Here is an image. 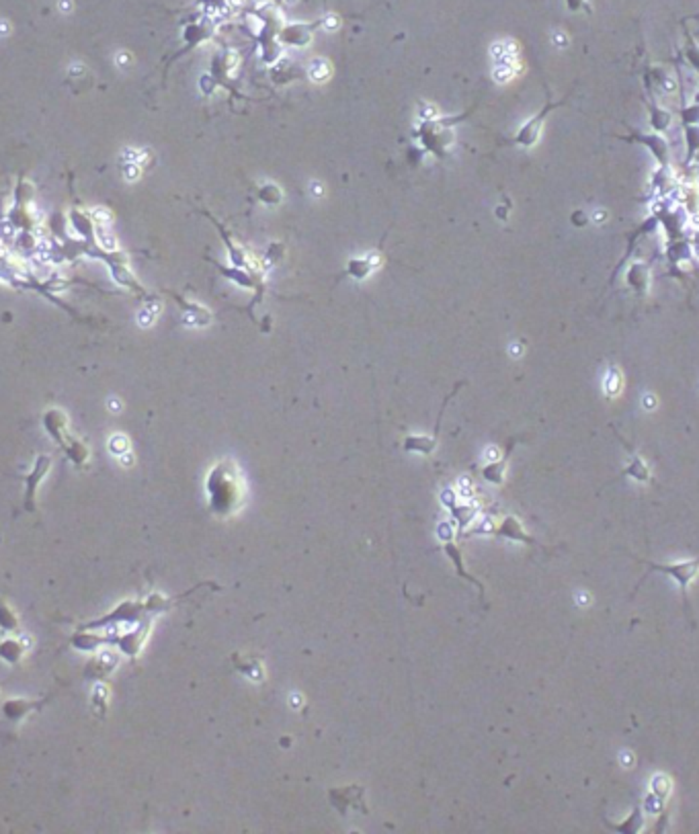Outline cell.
Returning <instances> with one entry per match:
<instances>
[{
    "label": "cell",
    "mask_w": 699,
    "mask_h": 834,
    "mask_svg": "<svg viewBox=\"0 0 699 834\" xmlns=\"http://www.w3.org/2000/svg\"><path fill=\"white\" fill-rule=\"evenodd\" d=\"M466 115L460 117H433V119H423L417 125L415 138L419 140L421 148L425 152H431L435 156H445V152L450 150L452 142H454V125L460 123L462 119H466Z\"/></svg>",
    "instance_id": "6da1fadb"
},
{
    "label": "cell",
    "mask_w": 699,
    "mask_h": 834,
    "mask_svg": "<svg viewBox=\"0 0 699 834\" xmlns=\"http://www.w3.org/2000/svg\"><path fill=\"white\" fill-rule=\"evenodd\" d=\"M638 562L644 564L650 572H659V574H665V576H671V578L677 580L679 593H681V599H683V607H685V613H687V620H689L691 626H696V620H694L691 609H689L687 589H689V585L696 580V576L699 574V556L698 558H694V560L681 562V564H654V562H650V560H638Z\"/></svg>",
    "instance_id": "7a4b0ae2"
},
{
    "label": "cell",
    "mask_w": 699,
    "mask_h": 834,
    "mask_svg": "<svg viewBox=\"0 0 699 834\" xmlns=\"http://www.w3.org/2000/svg\"><path fill=\"white\" fill-rule=\"evenodd\" d=\"M210 492H212V506L218 513H226L234 506L238 500V488H236V476L230 463L218 465L216 471L210 478Z\"/></svg>",
    "instance_id": "3957f363"
},
{
    "label": "cell",
    "mask_w": 699,
    "mask_h": 834,
    "mask_svg": "<svg viewBox=\"0 0 699 834\" xmlns=\"http://www.w3.org/2000/svg\"><path fill=\"white\" fill-rule=\"evenodd\" d=\"M556 105L554 103H550V105H545L535 117H531L527 123H523L521 125V130L517 132V136H515V144L517 146H523V148H531V146H535V142L539 140V132H541V123H543V119H545V115L554 109Z\"/></svg>",
    "instance_id": "277c9868"
},
{
    "label": "cell",
    "mask_w": 699,
    "mask_h": 834,
    "mask_svg": "<svg viewBox=\"0 0 699 834\" xmlns=\"http://www.w3.org/2000/svg\"><path fill=\"white\" fill-rule=\"evenodd\" d=\"M617 434V439H620V443L628 449V453H630V463L615 476V478H626V476H630V478H634V480H638V482H650L652 480V474H650V467L646 465V461L636 453V449L620 434V432H615Z\"/></svg>",
    "instance_id": "5b68a950"
},
{
    "label": "cell",
    "mask_w": 699,
    "mask_h": 834,
    "mask_svg": "<svg viewBox=\"0 0 699 834\" xmlns=\"http://www.w3.org/2000/svg\"><path fill=\"white\" fill-rule=\"evenodd\" d=\"M382 262H384V256L373 250V252H369V254H365V256L351 258V260L347 262L345 275L351 277V279H355V281H361V279H367L376 269H380Z\"/></svg>",
    "instance_id": "8992f818"
},
{
    "label": "cell",
    "mask_w": 699,
    "mask_h": 834,
    "mask_svg": "<svg viewBox=\"0 0 699 834\" xmlns=\"http://www.w3.org/2000/svg\"><path fill=\"white\" fill-rule=\"evenodd\" d=\"M496 535L508 537V539H515V541H523V543H527V545H539V541H535L531 535H527V533L523 531V525H521L515 517H506V519L496 527Z\"/></svg>",
    "instance_id": "52a82bcc"
},
{
    "label": "cell",
    "mask_w": 699,
    "mask_h": 834,
    "mask_svg": "<svg viewBox=\"0 0 699 834\" xmlns=\"http://www.w3.org/2000/svg\"><path fill=\"white\" fill-rule=\"evenodd\" d=\"M636 142H640V144H644L652 154H654V158L661 162V167H665L667 164V152H669V146H667V140L661 136V134H652V136H636L634 138Z\"/></svg>",
    "instance_id": "ba28073f"
},
{
    "label": "cell",
    "mask_w": 699,
    "mask_h": 834,
    "mask_svg": "<svg viewBox=\"0 0 699 834\" xmlns=\"http://www.w3.org/2000/svg\"><path fill=\"white\" fill-rule=\"evenodd\" d=\"M603 822L609 826V829H613V831H617V833L622 834H636L638 831H640V824H642V808L640 806H636L634 810H632V814L628 816V820L624 822V824H613V822H609L607 818H603Z\"/></svg>",
    "instance_id": "9c48e42d"
},
{
    "label": "cell",
    "mask_w": 699,
    "mask_h": 834,
    "mask_svg": "<svg viewBox=\"0 0 699 834\" xmlns=\"http://www.w3.org/2000/svg\"><path fill=\"white\" fill-rule=\"evenodd\" d=\"M308 76H310V80H314V82H326V80L332 76V66H330V62L324 60V58L312 60L310 66H308Z\"/></svg>",
    "instance_id": "30bf717a"
},
{
    "label": "cell",
    "mask_w": 699,
    "mask_h": 834,
    "mask_svg": "<svg viewBox=\"0 0 699 834\" xmlns=\"http://www.w3.org/2000/svg\"><path fill=\"white\" fill-rule=\"evenodd\" d=\"M256 197H258V201H260V204H267V206H277V204H281L283 193H281V189H279L275 183H265V185H260V187H258Z\"/></svg>",
    "instance_id": "8fae6325"
},
{
    "label": "cell",
    "mask_w": 699,
    "mask_h": 834,
    "mask_svg": "<svg viewBox=\"0 0 699 834\" xmlns=\"http://www.w3.org/2000/svg\"><path fill=\"white\" fill-rule=\"evenodd\" d=\"M628 281L632 287L636 289H644L648 283V267L644 262H636L630 271H628Z\"/></svg>",
    "instance_id": "7c38bea8"
},
{
    "label": "cell",
    "mask_w": 699,
    "mask_h": 834,
    "mask_svg": "<svg viewBox=\"0 0 699 834\" xmlns=\"http://www.w3.org/2000/svg\"><path fill=\"white\" fill-rule=\"evenodd\" d=\"M513 68L508 66V64H498V68L494 70V80H498V82H506V80H511L513 78Z\"/></svg>",
    "instance_id": "4fadbf2b"
},
{
    "label": "cell",
    "mask_w": 699,
    "mask_h": 834,
    "mask_svg": "<svg viewBox=\"0 0 699 834\" xmlns=\"http://www.w3.org/2000/svg\"><path fill=\"white\" fill-rule=\"evenodd\" d=\"M419 117H421V121H423V119H433V117H437V109H435L433 105H429V103H421V113H419Z\"/></svg>",
    "instance_id": "5bb4252c"
},
{
    "label": "cell",
    "mask_w": 699,
    "mask_h": 834,
    "mask_svg": "<svg viewBox=\"0 0 699 834\" xmlns=\"http://www.w3.org/2000/svg\"><path fill=\"white\" fill-rule=\"evenodd\" d=\"M125 449H127L125 437H113V439H111V451L121 453V451H125Z\"/></svg>",
    "instance_id": "9a60e30c"
},
{
    "label": "cell",
    "mask_w": 699,
    "mask_h": 834,
    "mask_svg": "<svg viewBox=\"0 0 699 834\" xmlns=\"http://www.w3.org/2000/svg\"><path fill=\"white\" fill-rule=\"evenodd\" d=\"M154 314H156V312L142 310V314H140V318H138V320H140V324H142V326H150V322L154 320Z\"/></svg>",
    "instance_id": "2e32d148"
},
{
    "label": "cell",
    "mask_w": 699,
    "mask_h": 834,
    "mask_svg": "<svg viewBox=\"0 0 699 834\" xmlns=\"http://www.w3.org/2000/svg\"><path fill=\"white\" fill-rule=\"evenodd\" d=\"M99 238H101V242H103V246H105V248H115V238H113V236L99 234Z\"/></svg>",
    "instance_id": "e0dca14e"
},
{
    "label": "cell",
    "mask_w": 699,
    "mask_h": 834,
    "mask_svg": "<svg viewBox=\"0 0 699 834\" xmlns=\"http://www.w3.org/2000/svg\"><path fill=\"white\" fill-rule=\"evenodd\" d=\"M324 27H326V29H330V31H332V29H336V27H339V19H336V16H332V14H328V16L324 19Z\"/></svg>",
    "instance_id": "ac0fdd59"
},
{
    "label": "cell",
    "mask_w": 699,
    "mask_h": 834,
    "mask_svg": "<svg viewBox=\"0 0 699 834\" xmlns=\"http://www.w3.org/2000/svg\"><path fill=\"white\" fill-rule=\"evenodd\" d=\"M585 0H568V8H572V10H576V8H580V4H582Z\"/></svg>",
    "instance_id": "d6986e66"
},
{
    "label": "cell",
    "mask_w": 699,
    "mask_h": 834,
    "mask_svg": "<svg viewBox=\"0 0 699 834\" xmlns=\"http://www.w3.org/2000/svg\"><path fill=\"white\" fill-rule=\"evenodd\" d=\"M312 193H314V195H320V193H322V187H320L318 183H312Z\"/></svg>",
    "instance_id": "ffe728a7"
},
{
    "label": "cell",
    "mask_w": 699,
    "mask_h": 834,
    "mask_svg": "<svg viewBox=\"0 0 699 834\" xmlns=\"http://www.w3.org/2000/svg\"><path fill=\"white\" fill-rule=\"evenodd\" d=\"M293 2H295V0H287V4H293Z\"/></svg>",
    "instance_id": "44dd1931"
}]
</instances>
